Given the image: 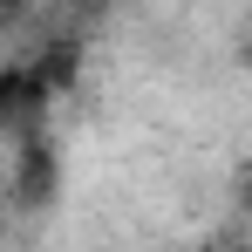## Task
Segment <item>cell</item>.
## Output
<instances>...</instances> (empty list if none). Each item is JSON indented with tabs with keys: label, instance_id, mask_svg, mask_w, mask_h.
I'll list each match as a JSON object with an SVG mask.
<instances>
[{
	"label": "cell",
	"instance_id": "obj_1",
	"mask_svg": "<svg viewBox=\"0 0 252 252\" xmlns=\"http://www.w3.org/2000/svg\"><path fill=\"white\" fill-rule=\"evenodd\" d=\"M55 191H62V150H55L48 123L14 129V136H7V184H0V205L41 211V205H55Z\"/></svg>",
	"mask_w": 252,
	"mask_h": 252
},
{
	"label": "cell",
	"instance_id": "obj_2",
	"mask_svg": "<svg viewBox=\"0 0 252 252\" xmlns=\"http://www.w3.org/2000/svg\"><path fill=\"white\" fill-rule=\"evenodd\" d=\"M48 109H55V95L34 82V68L28 62H7L0 68V136H14L28 123H48Z\"/></svg>",
	"mask_w": 252,
	"mask_h": 252
},
{
	"label": "cell",
	"instance_id": "obj_3",
	"mask_svg": "<svg viewBox=\"0 0 252 252\" xmlns=\"http://www.w3.org/2000/svg\"><path fill=\"white\" fill-rule=\"evenodd\" d=\"M34 82L48 89V95H68V89L82 82V34H41V48H34Z\"/></svg>",
	"mask_w": 252,
	"mask_h": 252
},
{
	"label": "cell",
	"instance_id": "obj_4",
	"mask_svg": "<svg viewBox=\"0 0 252 252\" xmlns=\"http://www.w3.org/2000/svg\"><path fill=\"white\" fill-rule=\"evenodd\" d=\"M239 62H252V7H246V21H239Z\"/></svg>",
	"mask_w": 252,
	"mask_h": 252
},
{
	"label": "cell",
	"instance_id": "obj_5",
	"mask_svg": "<svg viewBox=\"0 0 252 252\" xmlns=\"http://www.w3.org/2000/svg\"><path fill=\"white\" fill-rule=\"evenodd\" d=\"M239 211H246V225H252V164H246V177H239Z\"/></svg>",
	"mask_w": 252,
	"mask_h": 252
},
{
	"label": "cell",
	"instance_id": "obj_6",
	"mask_svg": "<svg viewBox=\"0 0 252 252\" xmlns=\"http://www.w3.org/2000/svg\"><path fill=\"white\" fill-rule=\"evenodd\" d=\"M68 7H82V14H102V7H116V0H68Z\"/></svg>",
	"mask_w": 252,
	"mask_h": 252
},
{
	"label": "cell",
	"instance_id": "obj_7",
	"mask_svg": "<svg viewBox=\"0 0 252 252\" xmlns=\"http://www.w3.org/2000/svg\"><path fill=\"white\" fill-rule=\"evenodd\" d=\"M0 184H7V136H0Z\"/></svg>",
	"mask_w": 252,
	"mask_h": 252
},
{
	"label": "cell",
	"instance_id": "obj_8",
	"mask_svg": "<svg viewBox=\"0 0 252 252\" xmlns=\"http://www.w3.org/2000/svg\"><path fill=\"white\" fill-rule=\"evenodd\" d=\"M0 239H7V218H0Z\"/></svg>",
	"mask_w": 252,
	"mask_h": 252
}]
</instances>
